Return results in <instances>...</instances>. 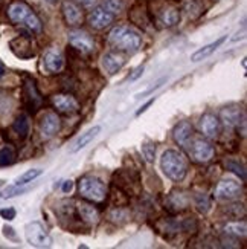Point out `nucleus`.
<instances>
[{
    "instance_id": "obj_38",
    "label": "nucleus",
    "mask_w": 247,
    "mask_h": 249,
    "mask_svg": "<svg viewBox=\"0 0 247 249\" xmlns=\"http://www.w3.org/2000/svg\"><path fill=\"white\" fill-rule=\"evenodd\" d=\"M144 73V64H142V66H139V68H136L134 69V72L130 75V78H128V80H130V81H136L139 77H141V75Z\"/></svg>"
},
{
    "instance_id": "obj_40",
    "label": "nucleus",
    "mask_w": 247,
    "mask_h": 249,
    "mask_svg": "<svg viewBox=\"0 0 247 249\" xmlns=\"http://www.w3.org/2000/svg\"><path fill=\"white\" fill-rule=\"evenodd\" d=\"M63 193L64 194H67V193H70L72 190H73V182L72 180H64V183H63Z\"/></svg>"
},
{
    "instance_id": "obj_8",
    "label": "nucleus",
    "mask_w": 247,
    "mask_h": 249,
    "mask_svg": "<svg viewBox=\"0 0 247 249\" xmlns=\"http://www.w3.org/2000/svg\"><path fill=\"white\" fill-rule=\"evenodd\" d=\"M241 185L233 179H223L217 183L215 191H214V196H215L217 200L221 202H231L235 200L241 196Z\"/></svg>"
},
{
    "instance_id": "obj_24",
    "label": "nucleus",
    "mask_w": 247,
    "mask_h": 249,
    "mask_svg": "<svg viewBox=\"0 0 247 249\" xmlns=\"http://www.w3.org/2000/svg\"><path fill=\"white\" fill-rule=\"evenodd\" d=\"M99 133H101V125H95V127L89 128L87 132H84L77 141H75V144H73V147L70 148V151H72V153H77V151H80L81 148L87 147Z\"/></svg>"
},
{
    "instance_id": "obj_44",
    "label": "nucleus",
    "mask_w": 247,
    "mask_h": 249,
    "mask_svg": "<svg viewBox=\"0 0 247 249\" xmlns=\"http://www.w3.org/2000/svg\"><path fill=\"white\" fill-rule=\"evenodd\" d=\"M0 199H2V193H0Z\"/></svg>"
},
{
    "instance_id": "obj_16",
    "label": "nucleus",
    "mask_w": 247,
    "mask_h": 249,
    "mask_svg": "<svg viewBox=\"0 0 247 249\" xmlns=\"http://www.w3.org/2000/svg\"><path fill=\"white\" fill-rule=\"evenodd\" d=\"M115 18V14L109 13L105 8H96L95 11H92L89 16V23L93 29H104L109 26Z\"/></svg>"
},
{
    "instance_id": "obj_42",
    "label": "nucleus",
    "mask_w": 247,
    "mask_h": 249,
    "mask_svg": "<svg viewBox=\"0 0 247 249\" xmlns=\"http://www.w3.org/2000/svg\"><path fill=\"white\" fill-rule=\"evenodd\" d=\"M5 73H6V69H5V66H3V63L0 61V78L5 77Z\"/></svg>"
},
{
    "instance_id": "obj_9",
    "label": "nucleus",
    "mask_w": 247,
    "mask_h": 249,
    "mask_svg": "<svg viewBox=\"0 0 247 249\" xmlns=\"http://www.w3.org/2000/svg\"><path fill=\"white\" fill-rule=\"evenodd\" d=\"M11 51H13L18 58H32L35 55V48H34V43H32L31 37H28L26 34L23 36H18L14 40H11L9 43Z\"/></svg>"
},
{
    "instance_id": "obj_43",
    "label": "nucleus",
    "mask_w": 247,
    "mask_h": 249,
    "mask_svg": "<svg viewBox=\"0 0 247 249\" xmlns=\"http://www.w3.org/2000/svg\"><path fill=\"white\" fill-rule=\"evenodd\" d=\"M0 185H3V180L2 179H0Z\"/></svg>"
},
{
    "instance_id": "obj_32",
    "label": "nucleus",
    "mask_w": 247,
    "mask_h": 249,
    "mask_svg": "<svg viewBox=\"0 0 247 249\" xmlns=\"http://www.w3.org/2000/svg\"><path fill=\"white\" fill-rule=\"evenodd\" d=\"M226 168L233 171L235 175H238L241 178V180H246V168L244 165H241L237 160H226Z\"/></svg>"
},
{
    "instance_id": "obj_22",
    "label": "nucleus",
    "mask_w": 247,
    "mask_h": 249,
    "mask_svg": "<svg viewBox=\"0 0 247 249\" xmlns=\"http://www.w3.org/2000/svg\"><path fill=\"white\" fill-rule=\"evenodd\" d=\"M226 38H228V36H223V37H220V38H217L215 41H212V43H209V45H206V46H203V48H200L198 51H196L194 53L191 55V61H194V63H197V61H201V60H205V58H208V57H211L214 52H215L224 41H226Z\"/></svg>"
},
{
    "instance_id": "obj_20",
    "label": "nucleus",
    "mask_w": 247,
    "mask_h": 249,
    "mask_svg": "<svg viewBox=\"0 0 247 249\" xmlns=\"http://www.w3.org/2000/svg\"><path fill=\"white\" fill-rule=\"evenodd\" d=\"M63 14H64V18H66V21H67V25L77 26L82 21V11L77 3L72 2V0H66V2H63Z\"/></svg>"
},
{
    "instance_id": "obj_33",
    "label": "nucleus",
    "mask_w": 247,
    "mask_h": 249,
    "mask_svg": "<svg viewBox=\"0 0 247 249\" xmlns=\"http://www.w3.org/2000/svg\"><path fill=\"white\" fill-rule=\"evenodd\" d=\"M104 8L112 14H117L122 11L124 3H122V0H104Z\"/></svg>"
},
{
    "instance_id": "obj_21",
    "label": "nucleus",
    "mask_w": 247,
    "mask_h": 249,
    "mask_svg": "<svg viewBox=\"0 0 247 249\" xmlns=\"http://www.w3.org/2000/svg\"><path fill=\"white\" fill-rule=\"evenodd\" d=\"M192 135H194V127L188 121L179 123L173 130V138L180 147H185L188 144V141L192 138Z\"/></svg>"
},
{
    "instance_id": "obj_25",
    "label": "nucleus",
    "mask_w": 247,
    "mask_h": 249,
    "mask_svg": "<svg viewBox=\"0 0 247 249\" xmlns=\"http://www.w3.org/2000/svg\"><path fill=\"white\" fill-rule=\"evenodd\" d=\"M188 197H186V194L185 193H177V191H173L168 196V200H166V207L171 210V211H181V210H185L188 207Z\"/></svg>"
},
{
    "instance_id": "obj_11",
    "label": "nucleus",
    "mask_w": 247,
    "mask_h": 249,
    "mask_svg": "<svg viewBox=\"0 0 247 249\" xmlns=\"http://www.w3.org/2000/svg\"><path fill=\"white\" fill-rule=\"evenodd\" d=\"M23 93H25V104L31 112H35L38 107L43 103L41 93L38 92L35 81L32 78H26L25 80V86H23Z\"/></svg>"
},
{
    "instance_id": "obj_1",
    "label": "nucleus",
    "mask_w": 247,
    "mask_h": 249,
    "mask_svg": "<svg viewBox=\"0 0 247 249\" xmlns=\"http://www.w3.org/2000/svg\"><path fill=\"white\" fill-rule=\"evenodd\" d=\"M160 168L173 182H181L188 175V160L177 150H166L160 158Z\"/></svg>"
},
{
    "instance_id": "obj_37",
    "label": "nucleus",
    "mask_w": 247,
    "mask_h": 249,
    "mask_svg": "<svg viewBox=\"0 0 247 249\" xmlns=\"http://www.w3.org/2000/svg\"><path fill=\"white\" fill-rule=\"evenodd\" d=\"M3 234L5 237H8L9 240H16L17 239V234L14 232V230L11 226H3Z\"/></svg>"
},
{
    "instance_id": "obj_2",
    "label": "nucleus",
    "mask_w": 247,
    "mask_h": 249,
    "mask_svg": "<svg viewBox=\"0 0 247 249\" xmlns=\"http://www.w3.org/2000/svg\"><path fill=\"white\" fill-rule=\"evenodd\" d=\"M109 41L119 51L136 52V51H139V48H141V45H142V37L137 31H134L132 28L117 26L110 32Z\"/></svg>"
},
{
    "instance_id": "obj_39",
    "label": "nucleus",
    "mask_w": 247,
    "mask_h": 249,
    "mask_svg": "<svg viewBox=\"0 0 247 249\" xmlns=\"http://www.w3.org/2000/svg\"><path fill=\"white\" fill-rule=\"evenodd\" d=\"M154 101H156V98H151V100H148V101H147V103H145V104H144V106L141 107V109H139V110L136 112V116H141V115H142L144 112H147V110H148V107L151 106V104H154Z\"/></svg>"
},
{
    "instance_id": "obj_18",
    "label": "nucleus",
    "mask_w": 247,
    "mask_h": 249,
    "mask_svg": "<svg viewBox=\"0 0 247 249\" xmlns=\"http://www.w3.org/2000/svg\"><path fill=\"white\" fill-rule=\"evenodd\" d=\"M75 208H77V214H78L81 223H84V225H95V223H98V220H99V211L96 210L93 205L81 202V203L75 205Z\"/></svg>"
},
{
    "instance_id": "obj_34",
    "label": "nucleus",
    "mask_w": 247,
    "mask_h": 249,
    "mask_svg": "<svg viewBox=\"0 0 247 249\" xmlns=\"http://www.w3.org/2000/svg\"><path fill=\"white\" fill-rule=\"evenodd\" d=\"M196 205H197V208L200 213H208L211 210V200L208 199L206 194H200V196L196 197Z\"/></svg>"
},
{
    "instance_id": "obj_35",
    "label": "nucleus",
    "mask_w": 247,
    "mask_h": 249,
    "mask_svg": "<svg viewBox=\"0 0 247 249\" xmlns=\"http://www.w3.org/2000/svg\"><path fill=\"white\" fill-rule=\"evenodd\" d=\"M16 214H17V211L14 208H3V210H0V215H2L5 220H14Z\"/></svg>"
},
{
    "instance_id": "obj_17",
    "label": "nucleus",
    "mask_w": 247,
    "mask_h": 249,
    "mask_svg": "<svg viewBox=\"0 0 247 249\" xmlns=\"http://www.w3.org/2000/svg\"><path fill=\"white\" fill-rule=\"evenodd\" d=\"M101 64H102V69L107 73L115 75L124 68L125 58L124 55H121V53H117V52H107L101 60Z\"/></svg>"
},
{
    "instance_id": "obj_4",
    "label": "nucleus",
    "mask_w": 247,
    "mask_h": 249,
    "mask_svg": "<svg viewBox=\"0 0 247 249\" xmlns=\"http://www.w3.org/2000/svg\"><path fill=\"white\" fill-rule=\"evenodd\" d=\"M8 17L14 23H25L29 29L40 32L41 31V21L40 18L34 14L26 3L23 2H16L8 8Z\"/></svg>"
},
{
    "instance_id": "obj_7",
    "label": "nucleus",
    "mask_w": 247,
    "mask_h": 249,
    "mask_svg": "<svg viewBox=\"0 0 247 249\" xmlns=\"http://www.w3.org/2000/svg\"><path fill=\"white\" fill-rule=\"evenodd\" d=\"M26 240L29 245L32 246H37V248H43V246H48L50 245V237L49 232L46 230V226L40 223V222H31L26 225Z\"/></svg>"
},
{
    "instance_id": "obj_30",
    "label": "nucleus",
    "mask_w": 247,
    "mask_h": 249,
    "mask_svg": "<svg viewBox=\"0 0 247 249\" xmlns=\"http://www.w3.org/2000/svg\"><path fill=\"white\" fill-rule=\"evenodd\" d=\"M226 232L228 234H233V235H241L244 237L246 235V223L244 222H235V223H229L226 225Z\"/></svg>"
},
{
    "instance_id": "obj_12",
    "label": "nucleus",
    "mask_w": 247,
    "mask_h": 249,
    "mask_svg": "<svg viewBox=\"0 0 247 249\" xmlns=\"http://www.w3.org/2000/svg\"><path fill=\"white\" fill-rule=\"evenodd\" d=\"M43 66L49 73H58L64 66V57L60 49L49 48L43 55Z\"/></svg>"
},
{
    "instance_id": "obj_23",
    "label": "nucleus",
    "mask_w": 247,
    "mask_h": 249,
    "mask_svg": "<svg viewBox=\"0 0 247 249\" xmlns=\"http://www.w3.org/2000/svg\"><path fill=\"white\" fill-rule=\"evenodd\" d=\"M159 20L164 26H174L180 21V11L174 5H166L160 9L159 13Z\"/></svg>"
},
{
    "instance_id": "obj_15",
    "label": "nucleus",
    "mask_w": 247,
    "mask_h": 249,
    "mask_svg": "<svg viewBox=\"0 0 247 249\" xmlns=\"http://www.w3.org/2000/svg\"><path fill=\"white\" fill-rule=\"evenodd\" d=\"M220 118L215 116L214 113H205L200 118V130L203 136H206L209 139L217 138L220 133Z\"/></svg>"
},
{
    "instance_id": "obj_28",
    "label": "nucleus",
    "mask_w": 247,
    "mask_h": 249,
    "mask_svg": "<svg viewBox=\"0 0 247 249\" xmlns=\"http://www.w3.org/2000/svg\"><path fill=\"white\" fill-rule=\"evenodd\" d=\"M16 160V153L13 148L5 147L0 150V167H8Z\"/></svg>"
},
{
    "instance_id": "obj_3",
    "label": "nucleus",
    "mask_w": 247,
    "mask_h": 249,
    "mask_svg": "<svg viewBox=\"0 0 247 249\" xmlns=\"http://www.w3.org/2000/svg\"><path fill=\"white\" fill-rule=\"evenodd\" d=\"M80 196L85 200H90L93 203H102L107 197L105 183L95 176H84L78 182Z\"/></svg>"
},
{
    "instance_id": "obj_36",
    "label": "nucleus",
    "mask_w": 247,
    "mask_h": 249,
    "mask_svg": "<svg viewBox=\"0 0 247 249\" xmlns=\"http://www.w3.org/2000/svg\"><path fill=\"white\" fill-rule=\"evenodd\" d=\"M166 80H168L166 77H164V78H160L159 81H156V84H154V86H151V88H149V89H148V90H147L145 93H142L141 96H147V95H149V93H153L154 90H157L159 88H162V84H164V83H166Z\"/></svg>"
},
{
    "instance_id": "obj_41",
    "label": "nucleus",
    "mask_w": 247,
    "mask_h": 249,
    "mask_svg": "<svg viewBox=\"0 0 247 249\" xmlns=\"http://www.w3.org/2000/svg\"><path fill=\"white\" fill-rule=\"evenodd\" d=\"M77 2L81 3L82 6H92L96 2V0H77Z\"/></svg>"
},
{
    "instance_id": "obj_5",
    "label": "nucleus",
    "mask_w": 247,
    "mask_h": 249,
    "mask_svg": "<svg viewBox=\"0 0 247 249\" xmlns=\"http://www.w3.org/2000/svg\"><path fill=\"white\" fill-rule=\"evenodd\" d=\"M183 148H186L189 158L194 162H197V164H206V162H209L214 158V155H215L214 145L208 139L196 138L194 135H192V138L188 141V144Z\"/></svg>"
},
{
    "instance_id": "obj_31",
    "label": "nucleus",
    "mask_w": 247,
    "mask_h": 249,
    "mask_svg": "<svg viewBox=\"0 0 247 249\" xmlns=\"http://www.w3.org/2000/svg\"><path fill=\"white\" fill-rule=\"evenodd\" d=\"M142 153H144V158L147 159V162H149V164L154 162V158H156V144L147 141V142L142 145Z\"/></svg>"
},
{
    "instance_id": "obj_27",
    "label": "nucleus",
    "mask_w": 247,
    "mask_h": 249,
    "mask_svg": "<svg viewBox=\"0 0 247 249\" xmlns=\"http://www.w3.org/2000/svg\"><path fill=\"white\" fill-rule=\"evenodd\" d=\"M43 175V170L41 168H31L28 171H25L23 175H20L16 180V185L17 187H23L26 185V183L32 182V180H35L37 178H40Z\"/></svg>"
},
{
    "instance_id": "obj_10",
    "label": "nucleus",
    "mask_w": 247,
    "mask_h": 249,
    "mask_svg": "<svg viewBox=\"0 0 247 249\" xmlns=\"http://www.w3.org/2000/svg\"><path fill=\"white\" fill-rule=\"evenodd\" d=\"M61 128V120L57 113L48 112L40 121V133L45 139H50L55 136Z\"/></svg>"
},
{
    "instance_id": "obj_6",
    "label": "nucleus",
    "mask_w": 247,
    "mask_h": 249,
    "mask_svg": "<svg viewBox=\"0 0 247 249\" xmlns=\"http://www.w3.org/2000/svg\"><path fill=\"white\" fill-rule=\"evenodd\" d=\"M115 187L124 191L127 196H137L141 193V178L136 171L132 170H121L115 173Z\"/></svg>"
},
{
    "instance_id": "obj_26",
    "label": "nucleus",
    "mask_w": 247,
    "mask_h": 249,
    "mask_svg": "<svg viewBox=\"0 0 247 249\" xmlns=\"http://www.w3.org/2000/svg\"><path fill=\"white\" fill-rule=\"evenodd\" d=\"M13 128L20 139H26L29 135V118L26 115H20L14 121Z\"/></svg>"
},
{
    "instance_id": "obj_29",
    "label": "nucleus",
    "mask_w": 247,
    "mask_h": 249,
    "mask_svg": "<svg viewBox=\"0 0 247 249\" xmlns=\"http://www.w3.org/2000/svg\"><path fill=\"white\" fill-rule=\"evenodd\" d=\"M110 220L115 223H122L128 220V213L122 207H115V210L110 213Z\"/></svg>"
},
{
    "instance_id": "obj_14",
    "label": "nucleus",
    "mask_w": 247,
    "mask_h": 249,
    "mask_svg": "<svg viewBox=\"0 0 247 249\" xmlns=\"http://www.w3.org/2000/svg\"><path fill=\"white\" fill-rule=\"evenodd\" d=\"M67 38H69L70 46L75 48L77 51H80V52H82V53H87V52L93 51V40L87 32L72 31V32H69Z\"/></svg>"
},
{
    "instance_id": "obj_13",
    "label": "nucleus",
    "mask_w": 247,
    "mask_h": 249,
    "mask_svg": "<svg viewBox=\"0 0 247 249\" xmlns=\"http://www.w3.org/2000/svg\"><path fill=\"white\" fill-rule=\"evenodd\" d=\"M52 104H53V107H55L58 112L66 113V115H72L75 112H78V109H80L78 101L75 100L72 95H69V93L53 95L52 96Z\"/></svg>"
},
{
    "instance_id": "obj_19",
    "label": "nucleus",
    "mask_w": 247,
    "mask_h": 249,
    "mask_svg": "<svg viewBox=\"0 0 247 249\" xmlns=\"http://www.w3.org/2000/svg\"><path fill=\"white\" fill-rule=\"evenodd\" d=\"M220 118H221L224 127L237 128L240 125V123L244 120V115H243V112L238 109L237 106H231V107H226V109L221 110Z\"/></svg>"
}]
</instances>
